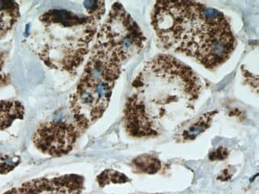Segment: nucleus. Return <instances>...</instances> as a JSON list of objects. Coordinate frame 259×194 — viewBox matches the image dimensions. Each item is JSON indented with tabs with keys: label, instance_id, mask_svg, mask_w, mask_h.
Segmentation results:
<instances>
[{
	"label": "nucleus",
	"instance_id": "1",
	"mask_svg": "<svg viewBox=\"0 0 259 194\" xmlns=\"http://www.w3.org/2000/svg\"><path fill=\"white\" fill-rule=\"evenodd\" d=\"M124 110L125 131L133 137L155 136L169 122L195 109L202 83L191 68L170 55L145 64L133 82Z\"/></svg>",
	"mask_w": 259,
	"mask_h": 194
},
{
	"label": "nucleus",
	"instance_id": "2",
	"mask_svg": "<svg viewBox=\"0 0 259 194\" xmlns=\"http://www.w3.org/2000/svg\"><path fill=\"white\" fill-rule=\"evenodd\" d=\"M152 24L166 50L214 69L231 57L236 40L224 14L199 3L158 1Z\"/></svg>",
	"mask_w": 259,
	"mask_h": 194
},
{
	"label": "nucleus",
	"instance_id": "3",
	"mask_svg": "<svg viewBox=\"0 0 259 194\" xmlns=\"http://www.w3.org/2000/svg\"><path fill=\"white\" fill-rule=\"evenodd\" d=\"M101 18L50 10L39 18L32 48L47 67L73 73L90 52Z\"/></svg>",
	"mask_w": 259,
	"mask_h": 194
},
{
	"label": "nucleus",
	"instance_id": "4",
	"mask_svg": "<svg viewBox=\"0 0 259 194\" xmlns=\"http://www.w3.org/2000/svg\"><path fill=\"white\" fill-rule=\"evenodd\" d=\"M121 66L103 51L93 47L70 101L72 119L83 131L99 120L107 109Z\"/></svg>",
	"mask_w": 259,
	"mask_h": 194
},
{
	"label": "nucleus",
	"instance_id": "5",
	"mask_svg": "<svg viewBox=\"0 0 259 194\" xmlns=\"http://www.w3.org/2000/svg\"><path fill=\"white\" fill-rule=\"evenodd\" d=\"M145 41L138 24L120 3H116L98 32L94 46L122 65L142 51Z\"/></svg>",
	"mask_w": 259,
	"mask_h": 194
},
{
	"label": "nucleus",
	"instance_id": "6",
	"mask_svg": "<svg viewBox=\"0 0 259 194\" xmlns=\"http://www.w3.org/2000/svg\"><path fill=\"white\" fill-rule=\"evenodd\" d=\"M83 132L73 119H56L40 123L33 134L32 142L41 153L61 157L71 152Z\"/></svg>",
	"mask_w": 259,
	"mask_h": 194
},
{
	"label": "nucleus",
	"instance_id": "7",
	"mask_svg": "<svg viewBox=\"0 0 259 194\" xmlns=\"http://www.w3.org/2000/svg\"><path fill=\"white\" fill-rule=\"evenodd\" d=\"M84 177L77 174H64L53 177H38L11 188L4 194H81Z\"/></svg>",
	"mask_w": 259,
	"mask_h": 194
},
{
	"label": "nucleus",
	"instance_id": "8",
	"mask_svg": "<svg viewBox=\"0 0 259 194\" xmlns=\"http://www.w3.org/2000/svg\"><path fill=\"white\" fill-rule=\"evenodd\" d=\"M25 108L16 100L0 101V131L9 128L17 120H23Z\"/></svg>",
	"mask_w": 259,
	"mask_h": 194
},
{
	"label": "nucleus",
	"instance_id": "9",
	"mask_svg": "<svg viewBox=\"0 0 259 194\" xmlns=\"http://www.w3.org/2000/svg\"><path fill=\"white\" fill-rule=\"evenodd\" d=\"M20 17L19 6L12 0H0V40L13 28Z\"/></svg>",
	"mask_w": 259,
	"mask_h": 194
},
{
	"label": "nucleus",
	"instance_id": "10",
	"mask_svg": "<svg viewBox=\"0 0 259 194\" xmlns=\"http://www.w3.org/2000/svg\"><path fill=\"white\" fill-rule=\"evenodd\" d=\"M214 113H207L204 115L203 117H201L196 123H194L193 125L191 126L187 131H184L183 134V137L184 139H193L195 137H197L199 134L203 131L210 125L211 116H214Z\"/></svg>",
	"mask_w": 259,
	"mask_h": 194
},
{
	"label": "nucleus",
	"instance_id": "11",
	"mask_svg": "<svg viewBox=\"0 0 259 194\" xmlns=\"http://www.w3.org/2000/svg\"><path fill=\"white\" fill-rule=\"evenodd\" d=\"M134 163L137 170L148 174H154L160 167V162L150 156H141L137 158Z\"/></svg>",
	"mask_w": 259,
	"mask_h": 194
},
{
	"label": "nucleus",
	"instance_id": "12",
	"mask_svg": "<svg viewBox=\"0 0 259 194\" xmlns=\"http://www.w3.org/2000/svg\"><path fill=\"white\" fill-rule=\"evenodd\" d=\"M128 181V177L124 174L112 170H105L98 177V181L101 187H104L109 183H124Z\"/></svg>",
	"mask_w": 259,
	"mask_h": 194
},
{
	"label": "nucleus",
	"instance_id": "13",
	"mask_svg": "<svg viewBox=\"0 0 259 194\" xmlns=\"http://www.w3.org/2000/svg\"><path fill=\"white\" fill-rule=\"evenodd\" d=\"M84 8L87 10V15H95L102 19L105 12V2L104 1H84Z\"/></svg>",
	"mask_w": 259,
	"mask_h": 194
}]
</instances>
